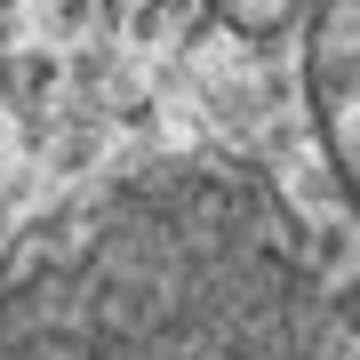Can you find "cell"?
<instances>
[{
    "label": "cell",
    "mask_w": 360,
    "mask_h": 360,
    "mask_svg": "<svg viewBox=\"0 0 360 360\" xmlns=\"http://www.w3.org/2000/svg\"><path fill=\"white\" fill-rule=\"evenodd\" d=\"M0 360H328L312 248L232 168H153L40 257Z\"/></svg>",
    "instance_id": "obj_1"
},
{
    "label": "cell",
    "mask_w": 360,
    "mask_h": 360,
    "mask_svg": "<svg viewBox=\"0 0 360 360\" xmlns=\"http://www.w3.org/2000/svg\"><path fill=\"white\" fill-rule=\"evenodd\" d=\"M312 112L360 208V0H312Z\"/></svg>",
    "instance_id": "obj_2"
}]
</instances>
